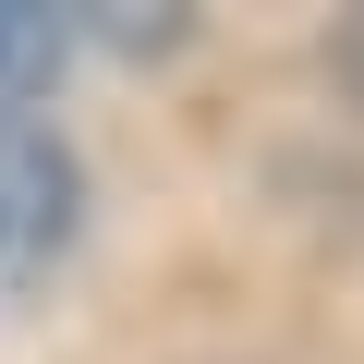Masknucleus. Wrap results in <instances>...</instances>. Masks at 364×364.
<instances>
[{"mask_svg":"<svg viewBox=\"0 0 364 364\" xmlns=\"http://www.w3.org/2000/svg\"><path fill=\"white\" fill-rule=\"evenodd\" d=\"M73 207H85V182H73V146L49 122H0V267H37L73 243Z\"/></svg>","mask_w":364,"mask_h":364,"instance_id":"nucleus-1","label":"nucleus"},{"mask_svg":"<svg viewBox=\"0 0 364 364\" xmlns=\"http://www.w3.org/2000/svg\"><path fill=\"white\" fill-rule=\"evenodd\" d=\"M49 61H61V13L0 0V85H49Z\"/></svg>","mask_w":364,"mask_h":364,"instance_id":"nucleus-2","label":"nucleus"},{"mask_svg":"<svg viewBox=\"0 0 364 364\" xmlns=\"http://www.w3.org/2000/svg\"><path fill=\"white\" fill-rule=\"evenodd\" d=\"M328 61H340V85H352V97H364V13H352V25H340V49H328Z\"/></svg>","mask_w":364,"mask_h":364,"instance_id":"nucleus-3","label":"nucleus"}]
</instances>
